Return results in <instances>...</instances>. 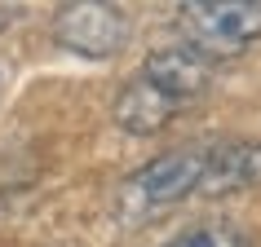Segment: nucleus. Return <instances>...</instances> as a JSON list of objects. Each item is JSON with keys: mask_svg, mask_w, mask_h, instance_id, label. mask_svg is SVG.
I'll return each instance as SVG.
<instances>
[{"mask_svg": "<svg viewBox=\"0 0 261 247\" xmlns=\"http://www.w3.org/2000/svg\"><path fill=\"white\" fill-rule=\"evenodd\" d=\"M208 172H213V141L155 155L151 164H142L138 172L120 181V217L142 221L151 212H164V207L191 199V194H208Z\"/></svg>", "mask_w": 261, "mask_h": 247, "instance_id": "f257e3e1", "label": "nucleus"}, {"mask_svg": "<svg viewBox=\"0 0 261 247\" xmlns=\"http://www.w3.org/2000/svg\"><path fill=\"white\" fill-rule=\"evenodd\" d=\"M181 44L204 57H234L261 40V0H191L173 9Z\"/></svg>", "mask_w": 261, "mask_h": 247, "instance_id": "f03ea898", "label": "nucleus"}, {"mask_svg": "<svg viewBox=\"0 0 261 247\" xmlns=\"http://www.w3.org/2000/svg\"><path fill=\"white\" fill-rule=\"evenodd\" d=\"M49 36L58 49H67L75 57H115L133 36V18L120 5L107 0H75V5H58L49 18Z\"/></svg>", "mask_w": 261, "mask_h": 247, "instance_id": "7ed1b4c3", "label": "nucleus"}, {"mask_svg": "<svg viewBox=\"0 0 261 247\" xmlns=\"http://www.w3.org/2000/svg\"><path fill=\"white\" fill-rule=\"evenodd\" d=\"M138 75H146L151 84H160L164 93H173L181 106H191L208 93L213 84V57H204L191 44H168V49H155L146 53V62L138 67Z\"/></svg>", "mask_w": 261, "mask_h": 247, "instance_id": "20e7f679", "label": "nucleus"}, {"mask_svg": "<svg viewBox=\"0 0 261 247\" xmlns=\"http://www.w3.org/2000/svg\"><path fill=\"white\" fill-rule=\"evenodd\" d=\"M160 247H252V238H248V230H244V225H234V221L208 217V221L186 225L181 234H173V238L160 243Z\"/></svg>", "mask_w": 261, "mask_h": 247, "instance_id": "39448f33", "label": "nucleus"}, {"mask_svg": "<svg viewBox=\"0 0 261 247\" xmlns=\"http://www.w3.org/2000/svg\"><path fill=\"white\" fill-rule=\"evenodd\" d=\"M9 18H14V9H0V27H5V22H9Z\"/></svg>", "mask_w": 261, "mask_h": 247, "instance_id": "423d86ee", "label": "nucleus"}]
</instances>
